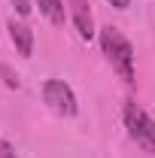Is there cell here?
<instances>
[{"label": "cell", "mask_w": 155, "mask_h": 158, "mask_svg": "<svg viewBox=\"0 0 155 158\" xmlns=\"http://www.w3.org/2000/svg\"><path fill=\"white\" fill-rule=\"evenodd\" d=\"M97 40H100V52L107 55V61H110V67L119 73V79H125L128 85H134L137 82V67H134L137 55H134V46L128 43V37L119 27L107 24V27H100Z\"/></svg>", "instance_id": "1"}, {"label": "cell", "mask_w": 155, "mask_h": 158, "mask_svg": "<svg viewBox=\"0 0 155 158\" xmlns=\"http://www.w3.org/2000/svg\"><path fill=\"white\" fill-rule=\"evenodd\" d=\"M122 118H125V128H128V137L134 140L143 152L155 155V118L137 103V100H128L125 110H122Z\"/></svg>", "instance_id": "2"}, {"label": "cell", "mask_w": 155, "mask_h": 158, "mask_svg": "<svg viewBox=\"0 0 155 158\" xmlns=\"http://www.w3.org/2000/svg\"><path fill=\"white\" fill-rule=\"evenodd\" d=\"M6 31H9V40H12V46L19 49V55L31 58V52H34V31H31V27H27L21 19H9Z\"/></svg>", "instance_id": "5"}, {"label": "cell", "mask_w": 155, "mask_h": 158, "mask_svg": "<svg viewBox=\"0 0 155 158\" xmlns=\"http://www.w3.org/2000/svg\"><path fill=\"white\" fill-rule=\"evenodd\" d=\"M70 6V15H73V24H76V34L82 40H91L97 34L94 31V19H91V6L88 0H64Z\"/></svg>", "instance_id": "4"}, {"label": "cell", "mask_w": 155, "mask_h": 158, "mask_svg": "<svg viewBox=\"0 0 155 158\" xmlns=\"http://www.w3.org/2000/svg\"><path fill=\"white\" fill-rule=\"evenodd\" d=\"M37 6L55 27H61V24L67 21V3H64V0H37Z\"/></svg>", "instance_id": "6"}, {"label": "cell", "mask_w": 155, "mask_h": 158, "mask_svg": "<svg viewBox=\"0 0 155 158\" xmlns=\"http://www.w3.org/2000/svg\"><path fill=\"white\" fill-rule=\"evenodd\" d=\"M0 158H21V155L9 146V143H6V140H0Z\"/></svg>", "instance_id": "8"}, {"label": "cell", "mask_w": 155, "mask_h": 158, "mask_svg": "<svg viewBox=\"0 0 155 158\" xmlns=\"http://www.w3.org/2000/svg\"><path fill=\"white\" fill-rule=\"evenodd\" d=\"M12 6L19 9V15H27V12H31V3H27V0H12Z\"/></svg>", "instance_id": "9"}, {"label": "cell", "mask_w": 155, "mask_h": 158, "mask_svg": "<svg viewBox=\"0 0 155 158\" xmlns=\"http://www.w3.org/2000/svg\"><path fill=\"white\" fill-rule=\"evenodd\" d=\"M110 6H116V9H128L131 6V0H107Z\"/></svg>", "instance_id": "10"}, {"label": "cell", "mask_w": 155, "mask_h": 158, "mask_svg": "<svg viewBox=\"0 0 155 158\" xmlns=\"http://www.w3.org/2000/svg\"><path fill=\"white\" fill-rule=\"evenodd\" d=\"M0 76H3V82H6L9 88H19V76H15V73L6 67V64H0Z\"/></svg>", "instance_id": "7"}, {"label": "cell", "mask_w": 155, "mask_h": 158, "mask_svg": "<svg viewBox=\"0 0 155 158\" xmlns=\"http://www.w3.org/2000/svg\"><path fill=\"white\" fill-rule=\"evenodd\" d=\"M43 100L46 106L61 118H73L79 113V100L73 94V88L64 82V79H46L43 82Z\"/></svg>", "instance_id": "3"}]
</instances>
